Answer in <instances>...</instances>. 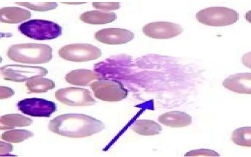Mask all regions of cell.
<instances>
[{"label":"cell","mask_w":251,"mask_h":157,"mask_svg":"<svg viewBox=\"0 0 251 157\" xmlns=\"http://www.w3.org/2000/svg\"><path fill=\"white\" fill-rule=\"evenodd\" d=\"M92 5L96 8L107 10H116L120 6L119 2H93Z\"/></svg>","instance_id":"cell-23"},{"label":"cell","mask_w":251,"mask_h":157,"mask_svg":"<svg viewBox=\"0 0 251 157\" xmlns=\"http://www.w3.org/2000/svg\"><path fill=\"white\" fill-rule=\"evenodd\" d=\"M117 18L115 13L98 10H93L84 12L80 16L83 22L93 24H102L111 22Z\"/></svg>","instance_id":"cell-16"},{"label":"cell","mask_w":251,"mask_h":157,"mask_svg":"<svg viewBox=\"0 0 251 157\" xmlns=\"http://www.w3.org/2000/svg\"><path fill=\"white\" fill-rule=\"evenodd\" d=\"M18 109L23 114L37 117H49L56 110L52 101L40 98H28L19 101Z\"/></svg>","instance_id":"cell-9"},{"label":"cell","mask_w":251,"mask_h":157,"mask_svg":"<svg viewBox=\"0 0 251 157\" xmlns=\"http://www.w3.org/2000/svg\"><path fill=\"white\" fill-rule=\"evenodd\" d=\"M25 86L29 93H44L54 88L55 85L50 79L36 77L28 80Z\"/></svg>","instance_id":"cell-18"},{"label":"cell","mask_w":251,"mask_h":157,"mask_svg":"<svg viewBox=\"0 0 251 157\" xmlns=\"http://www.w3.org/2000/svg\"><path fill=\"white\" fill-rule=\"evenodd\" d=\"M99 78V76L98 74L86 69L73 70L65 76V79L68 83L80 86L88 85Z\"/></svg>","instance_id":"cell-13"},{"label":"cell","mask_w":251,"mask_h":157,"mask_svg":"<svg viewBox=\"0 0 251 157\" xmlns=\"http://www.w3.org/2000/svg\"><path fill=\"white\" fill-rule=\"evenodd\" d=\"M231 138L238 145L251 147V127H243L235 129L232 133Z\"/></svg>","instance_id":"cell-20"},{"label":"cell","mask_w":251,"mask_h":157,"mask_svg":"<svg viewBox=\"0 0 251 157\" xmlns=\"http://www.w3.org/2000/svg\"><path fill=\"white\" fill-rule=\"evenodd\" d=\"M95 39L107 44H122L131 41L134 34L126 29L110 28L100 30L95 34Z\"/></svg>","instance_id":"cell-11"},{"label":"cell","mask_w":251,"mask_h":157,"mask_svg":"<svg viewBox=\"0 0 251 157\" xmlns=\"http://www.w3.org/2000/svg\"><path fill=\"white\" fill-rule=\"evenodd\" d=\"M19 30L24 35L37 40L51 39L62 34V28L57 23L46 20H32L22 23Z\"/></svg>","instance_id":"cell-3"},{"label":"cell","mask_w":251,"mask_h":157,"mask_svg":"<svg viewBox=\"0 0 251 157\" xmlns=\"http://www.w3.org/2000/svg\"><path fill=\"white\" fill-rule=\"evenodd\" d=\"M62 3H67V4H82L84 3L85 2H63Z\"/></svg>","instance_id":"cell-29"},{"label":"cell","mask_w":251,"mask_h":157,"mask_svg":"<svg viewBox=\"0 0 251 157\" xmlns=\"http://www.w3.org/2000/svg\"><path fill=\"white\" fill-rule=\"evenodd\" d=\"M7 55L11 60L24 63H45L52 58V48L46 44L25 43L11 46Z\"/></svg>","instance_id":"cell-2"},{"label":"cell","mask_w":251,"mask_h":157,"mask_svg":"<svg viewBox=\"0 0 251 157\" xmlns=\"http://www.w3.org/2000/svg\"><path fill=\"white\" fill-rule=\"evenodd\" d=\"M133 130L143 135H154L159 133L161 127L152 120H140L135 122Z\"/></svg>","instance_id":"cell-19"},{"label":"cell","mask_w":251,"mask_h":157,"mask_svg":"<svg viewBox=\"0 0 251 157\" xmlns=\"http://www.w3.org/2000/svg\"><path fill=\"white\" fill-rule=\"evenodd\" d=\"M185 156H220V155L216 152L209 150L201 149L197 150L191 151L186 154Z\"/></svg>","instance_id":"cell-24"},{"label":"cell","mask_w":251,"mask_h":157,"mask_svg":"<svg viewBox=\"0 0 251 157\" xmlns=\"http://www.w3.org/2000/svg\"><path fill=\"white\" fill-rule=\"evenodd\" d=\"M13 150V146L7 143L0 141V156L5 155V154L10 152Z\"/></svg>","instance_id":"cell-26"},{"label":"cell","mask_w":251,"mask_h":157,"mask_svg":"<svg viewBox=\"0 0 251 157\" xmlns=\"http://www.w3.org/2000/svg\"><path fill=\"white\" fill-rule=\"evenodd\" d=\"M0 122V129L6 130L29 126L32 123V120L20 114H10L1 116Z\"/></svg>","instance_id":"cell-17"},{"label":"cell","mask_w":251,"mask_h":157,"mask_svg":"<svg viewBox=\"0 0 251 157\" xmlns=\"http://www.w3.org/2000/svg\"><path fill=\"white\" fill-rule=\"evenodd\" d=\"M49 130L58 135L72 138L91 136L101 131L104 124L100 120L81 114H66L50 120Z\"/></svg>","instance_id":"cell-1"},{"label":"cell","mask_w":251,"mask_h":157,"mask_svg":"<svg viewBox=\"0 0 251 157\" xmlns=\"http://www.w3.org/2000/svg\"><path fill=\"white\" fill-rule=\"evenodd\" d=\"M0 72L5 80L23 82L34 78L45 76L48 73V71L46 68L41 67L9 64L1 67Z\"/></svg>","instance_id":"cell-7"},{"label":"cell","mask_w":251,"mask_h":157,"mask_svg":"<svg viewBox=\"0 0 251 157\" xmlns=\"http://www.w3.org/2000/svg\"><path fill=\"white\" fill-rule=\"evenodd\" d=\"M55 97L62 103L72 106H89L96 102L91 93L82 88H62L55 93Z\"/></svg>","instance_id":"cell-8"},{"label":"cell","mask_w":251,"mask_h":157,"mask_svg":"<svg viewBox=\"0 0 251 157\" xmlns=\"http://www.w3.org/2000/svg\"><path fill=\"white\" fill-rule=\"evenodd\" d=\"M245 18L248 21L251 23V10L246 13L245 14Z\"/></svg>","instance_id":"cell-28"},{"label":"cell","mask_w":251,"mask_h":157,"mask_svg":"<svg viewBox=\"0 0 251 157\" xmlns=\"http://www.w3.org/2000/svg\"><path fill=\"white\" fill-rule=\"evenodd\" d=\"M59 56L69 61L83 62L96 59L101 55L98 47L86 43L66 45L58 51Z\"/></svg>","instance_id":"cell-5"},{"label":"cell","mask_w":251,"mask_h":157,"mask_svg":"<svg viewBox=\"0 0 251 157\" xmlns=\"http://www.w3.org/2000/svg\"><path fill=\"white\" fill-rule=\"evenodd\" d=\"M18 5L36 11H48L55 8L57 4L55 2H16Z\"/></svg>","instance_id":"cell-22"},{"label":"cell","mask_w":251,"mask_h":157,"mask_svg":"<svg viewBox=\"0 0 251 157\" xmlns=\"http://www.w3.org/2000/svg\"><path fill=\"white\" fill-rule=\"evenodd\" d=\"M90 86L95 96L103 101H119L125 98L127 94L120 82L113 80L99 79Z\"/></svg>","instance_id":"cell-6"},{"label":"cell","mask_w":251,"mask_h":157,"mask_svg":"<svg viewBox=\"0 0 251 157\" xmlns=\"http://www.w3.org/2000/svg\"><path fill=\"white\" fill-rule=\"evenodd\" d=\"M241 62L245 66L251 69V51L242 56Z\"/></svg>","instance_id":"cell-27"},{"label":"cell","mask_w":251,"mask_h":157,"mask_svg":"<svg viewBox=\"0 0 251 157\" xmlns=\"http://www.w3.org/2000/svg\"><path fill=\"white\" fill-rule=\"evenodd\" d=\"M142 30L146 36L151 38L167 39L180 35L183 32V28L176 23L157 21L146 24L143 27Z\"/></svg>","instance_id":"cell-10"},{"label":"cell","mask_w":251,"mask_h":157,"mask_svg":"<svg viewBox=\"0 0 251 157\" xmlns=\"http://www.w3.org/2000/svg\"><path fill=\"white\" fill-rule=\"evenodd\" d=\"M223 85L234 92L251 94V73H240L230 75L223 80Z\"/></svg>","instance_id":"cell-12"},{"label":"cell","mask_w":251,"mask_h":157,"mask_svg":"<svg viewBox=\"0 0 251 157\" xmlns=\"http://www.w3.org/2000/svg\"><path fill=\"white\" fill-rule=\"evenodd\" d=\"M14 94L12 89L5 86H0V99L7 98L12 96Z\"/></svg>","instance_id":"cell-25"},{"label":"cell","mask_w":251,"mask_h":157,"mask_svg":"<svg viewBox=\"0 0 251 157\" xmlns=\"http://www.w3.org/2000/svg\"><path fill=\"white\" fill-rule=\"evenodd\" d=\"M0 14L1 22L9 23L22 22L29 19L31 16L27 10L15 7L2 8Z\"/></svg>","instance_id":"cell-14"},{"label":"cell","mask_w":251,"mask_h":157,"mask_svg":"<svg viewBox=\"0 0 251 157\" xmlns=\"http://www.w3.org/2000/svg\"><path fill=\"white\" fill-rule=\"evenodd\" d=\"M33 135L32 132L27 130L14 129L3 133L1 136V138L8 142L18 143L23 141Z\"/></svg>","instance_id":"cell-21"},{"label":"cell","mask_w":251,"mask_h":157,"mask_svg":"<svg viewBox=\"0 0 251 157\" xmlns=\"http://www.w3.org/2000/svg\"><path fill=\"white\" fill-rule=\"evenodd\" d=\"M196 19L205 25L224 26L236 22L239 19V14L231 8L214 6L199 11L196 14Z\"/></svg>","instance_id":"cell-4"},{"label":"cell","mask_w":251,"mask_h":157,"mask_svg":"<svg viewBox=\"0 0 251 157\" xmlns=\"http://www.w3.org/2000/svg\"><path fill=\"white\" fill-rule=\"evenodd\" d=\"M158 120L166 126L179 127L189 125L191 123V117L182 112L172 111L161 115Z\"/></svg>","instance_id":"cell-15"}]
</instances>
